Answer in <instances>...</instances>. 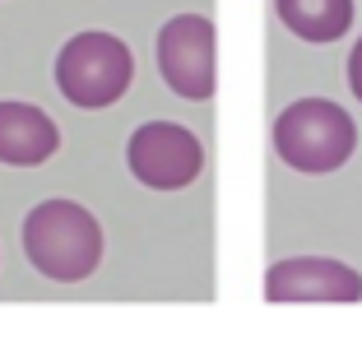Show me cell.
Returning <instances> with one entry per match:
<instances>
[{
  "label": "cell",
  "instance_id": "6da1fadb",
  "mask_svg": "<svg viewBox=\"0 0 362 339\" xmlns=\"http://www.w3.org/2000/svg\"><path fill=\"white\" fill-rule=\"evenodd\" d=\"M23 255L37 275L79 284L103 260V223L75 200H42L23 219Z\"/></svg>",
  "mask_w": 362,
  "mask_h": 339
},
{
  "label": "cell",
  "instance_id": "7a4b0ae2",
  "mask_svg": "<svg viewBox=\"0 0 362 339\" xmlns=\"http://www.w3.org/2000/svg\"><path fill=\"white\" fill-rule=\"evenodd\" d=\"M358 149V126L330 98H302V103L284 107L274 121V154L293 172H334L353 159Z\"/></svg>",
  "mask_w": 362,
  "mask_h": 339
},
{
  "label": "cell",
  "instance_id": "3957f363",
  "mask_svg": "<svg viewBox=\"0 0 362 339\" xmlns=\"http://www.w3.org/2000/svg\"><path fill=\"white\" fill-rule=\"evenodd\" d=\"M130 79H135V56L112 33H75L56 56V88L65 93V103L84 112L112 107L130 88Z\"/></svg>",
  "mask_w": 362,
  "mask_h": 339
},
{
  "label": "cell",
  "instance_id": "277c9868",
  "mask_svg": "<svg viewBox=\"0 0 362 339\" xmlns=\"http://www.w3.org/2000/svg\"><path fill=\"white\" fill-rule=\"evenodd\" d=\"M158 70L172 93L204 103L218 88V38L204 14H177L158 33Z\"/></svg>",
  "mask_w": 362,
  "mask_h": 339
},
{
  "label": "cell",
  "instance_id": "5b68a950",
  "mask_svg": "<svg viewBox=\"0 0 362 339\" xmlns=\"http://www.w3.org/2000/svg\"><path fill=\"white\" fill-rule=\"evenodd\" d=\"M126 163L135 172V181H144L149 191H181L191 186L204 168V149L177 121H149L139 126L126 144Z\"/></svg>",
  "mask_w": 362,
  "mask_h": 339
},
{
  "label": "cell",
  "instance_id": "8992f818",
  "mask_svg": "<svg viewBox=\"0 0 362 339\" xmlns=\"http://www.w3.org/2000/svg\"><path fill=\"white\" fill-rule=\"evenodd\" d=\"M265 297L269 302H358L362 275L330 255H298L269 265Z\"/></svg>",
  "mask_w": 362,
  "mask_h": 339
},
{
  "label": "cell",
  "instance_id": "52a82bcc",
  "mask_svg": "<svg viewBox=\"0 0 362 339\" xmlns=\"http://www.w3.org/2000/svg\"><path fill=\"white\" fill-rule=\"evenodd\" d=\"M61 149V130L33 103H0V163L5 168H37Z\"/></svg>",
  "mask_w": 362,
  "mask_h": 339
},
{
  "label": "cell",
  "instance_id": "ba28073f",
  "mask_svg": "<svg viewBox=\"0 0 362 339\" xmlns=\"http://www.w3.org/2000/svg\"><path fill=\"white\" fill-rule=\"evenodd\" d=\"M274 14L302 42H334L353 28V0H274Z\"/></svg>",
  "mask_w": 362,
  "mask_h": 339
},
{
  "label": "cell",
  "instance_id": "9c48e42d",
  "mask_svg": "<svg viewBox=\"0 0 362 339\" xmlns=\"http://www.w3.org/2000/svg\"><path fill=\"white\" fill-rule=\"evenodd\" d=\"M349 88H353V98L362 103V38H358V47L349 52Z\"/></svg>",
  "mask_w": 362,
  "mask_h": 339
}]
</instances>
